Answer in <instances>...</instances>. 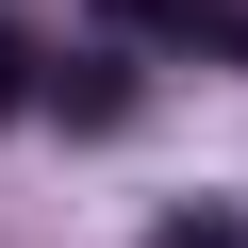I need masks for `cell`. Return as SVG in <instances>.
Returning <instances> with one entry per match:
<instances>
[{
	"label": "cell",
	"instance_id": "cell-2",
	"mask_svg": "<svg viewBox=\"0 0 248 248\" xmlns=\"http://www.w3.org/2000/svg\"><path fill=\"white\" fill-rule=\"evenodd\" d=\"M133 17H166V33H199V50H248V0H133Z\"/></svg>",
	"mask_w": 248,
	"mask_h": 248
},
{
	"label": "cell",
	"instance_id": "cell-1",
	"mask_svg": "<svg viewBox=\"0 0 248 248\" xmlns=\"http://www.w3.org/2000/svg\"><path fill=\"white\" fill-rule=\"evenodd\" d=\"M50 116H66V133H116V116H133V66H116V50H66L50 66Z\"/></svg>",
	"mask_w": 248,
	"mask_h": 248
},
{
	"label": "cell",
	"instance_id": "cell-3",
	"mask_svg": "<svg viewBox=\"0 0 248 248\" xmlns=\"http://www.w3.org/2000/svg\"><path fill=\"white\" fill-rule=\"evenodd\" d=\"M17 99H50V83H33V50H17V33H0V116H17Z\"/></svg>",
	"mask_w": 248,
	"mask_h": 248
}]
</instances>
